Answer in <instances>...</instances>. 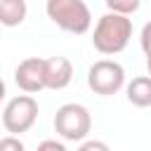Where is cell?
Wrapping results in <instances>:
<instances>
[{
    "label": "cell",
    "instance_id": "1",
    "mask_svg": "<svg viewBox=\"0 0 151 151\" xmlns=\"http://www.w3.org/2000/svg\"><path fill=\"white\" fill-rule=\"evenodd\" d=\"M132 38V19L120 12H106L99 17L94 33H92V45L101 54H118L127 47Z\"/></svg>",
    "mask_w": 151,
    "mask_h": 151
},
{
    "label": "cell",
    "instance_id": "2",
    "mask_svg": "<svg viewBox=\"0 0 151 151\" xmlns=\"http://www.w3.org/2000/svg\"><path fill=\"white\" fill-rule=\"evenodd\" d=\"M45 12L52 19V24H57L66 33L83 35L92 26V14L85 0H47Z\"/></svg>",
    "mask_w": 151,
    "mask_h": 151
},
{
    "label": "cell",
    "instance_id": "3",
    "mask_svg": "<svg viewBox=\"0 0 151 151\" xmlns=\"http://www.w3.org/2000/svg\"><path fill=\"white\" fill-rule=\"evenodd\" d=\"M92 130V116L83 104H64L54 116V132L66 142H83Z\"/></svg>",
    "mask_w": 151,
    "mask_h": 151
},
{
    "label": "cell",
    "instance_id": "4",
    "mask_svg": "<svg viewBox=\"0 0 151 151\" xmlns=\"http://www.w3.org/2000/svg\"><path fill=\"white\" fill-rule=\"evenodd\" d=\"M35 120H38V101L31 97V92L9 99L2 111V127L9 134L28 132L35 125Z\"/></svg>",
    "mask_w": 151,
    "mask_h": 151
},
{
    "label": "cell",
    "instance_id": "5",
    "mask_svg": "<svg viewBox=\"0 0 151 151\" xmlns=\"http://www.w3.org/2000/svg\"><path fill=\"white\" fill-rule=\"evenodd\" d=\"M123 85H125V68L118 61L101 59V61H94L90 66V71H87V87L94 94L111 97Z\"/></svg>",
    "mask_w": 151,
    "mask_h": 151
},
{
    "label": "cell",
    "instance_id": "6",
    "mask_svg": "<svg viewBox=\"0 0 151 151\" xmlns=\"http://www.w3.org/2000/svg\"><path fill=\"white\" fill-rule=\"evenodd\" d=\"M14 83L24 92H40L45 87V59L40 57H28L24 59L17 71H14Z\"/></svg>",
    "mask_w": 151,
    "mask_h": 151
},
{
    "label": "cell",
    "instance_id": "7",
    "mask_svg": "<svg viewBox=\"0 0 151 151\" xmlns=\"http://www.w3.org/2000/svg\"><path fill=\"white\" fill-rule=\"evenodd\" d=\"M73 78V66L66 57L45 59V87L47 90H64Z\"/></svg>",
    "mask_w": 151,
    "mask_h": 151
},
{
    "label": "cell",
    "instance_id": "8",
    "mask_svg": "<svg viewBox=\"0 0 151 151\" xmlns=\"http://www.w3.org/2000/svg\"><path fill=\"white\" fill-rule=\"evenodd\" d=\"M125 92H127V101L132 106H139V109L151 106V76L132 78V83L127 85Z\"/></svg>",
    "mask_w": 151,
    "mask_h": 151
},
{
    "label": "cell",
    "instance_id": "9",
    "mask_svg": "<svg viewBox=\"0 0 151 151\" xmlns=\"http://www.w3.org/2000/svg\"><path fill=\"white\" fill-rule=\"evenodd\" d=\"M28 14V7H26V0H0V21L2 26H19L24 24Z\"/></svg>",
    "mask_w": 151,
    "mask_h": 151
},
{
    "label": "cell",
    "instance_id": "10",
    "mask_svg": "<svg viewBox=\"0 0 151 151\" xmlns=\"http://www.w3.org/2000/svg\"><path fill=\"white\" fill-rule=\"evenodd\" d=\"M104 2L111 12H120V14H134L142 5V0H104Z\"/></svg>",
    "mask_w": 151,
    "mask_h": 151
},
{
    "label": "cell",
    "instance_id": "11",
    "mask_svg": "<svg viewBox=\"0 0 151 151\" xmlns=\"http://www.w3.org/2000/svg\"><path fill=\"white\" fill-rule=\"evenodd\" d=\"M9 149H14V151H24V144H21L19 134H12V137L0 139V151H9Z\"/></svg>",
    "mask_w": 151,
    "mask_h": 151
},
{
    "label": "cell",
    "instance_id": "12",
    "mask_svg": "<svg viewBox=\"0 0 151 151\" xmlns=\"http://www.w3.org/2000/svg\"><path fill=\"white\" fill-rule=\"evenodd\" d=\"M139 45H142V50H144L146 54H151V21L144 24V28H142V33H139Z\"/></svg>",
    "mask_w": 151,
    "mask_h": 151
},
{
    "label": "cell",
    "instance_id": "13",
    "mask_svg": "<svg viewBox=\"0 0 151 151\" xmlns=\"http://www.w3.org/2000/svg\"><path fill=\"white\" fill-rule=\"evenodd\" d=\"M40 151H64L66 146H64V142H57V139H47V142H40V146H38Z\"/></svg>",
    "mask_w": 151,
    "mask_h": 151
},
{
    "label": "cell",
    "instance_id": "14",
    "mask_svg": "<svg viewBox=\"0 0 151 151\" xmlns=\"http://www.w3.org/2000/svg\"><path fill=\"white\" fill-rule=\"evenodd\" d=\"M109 146L104 142H83L80 144V151H106Z\"/></svg>",
    "mask_w": 151,
    "mask_h": 151
},
{
    "label": "cell",
    "instance_id": "15",
    "mask_svg": "<svg viewBox=\"0 0 151 151\" xmlns=\"http://www.w3.org/2000/svg\"><path fill=\"white\" fill-rule=\"evenodd\" d=\"M146 68H149V76H151V54H146Z\"/></svg>",
    "mask_w": 151,
    "mask_h": 151
}]
</instances>
